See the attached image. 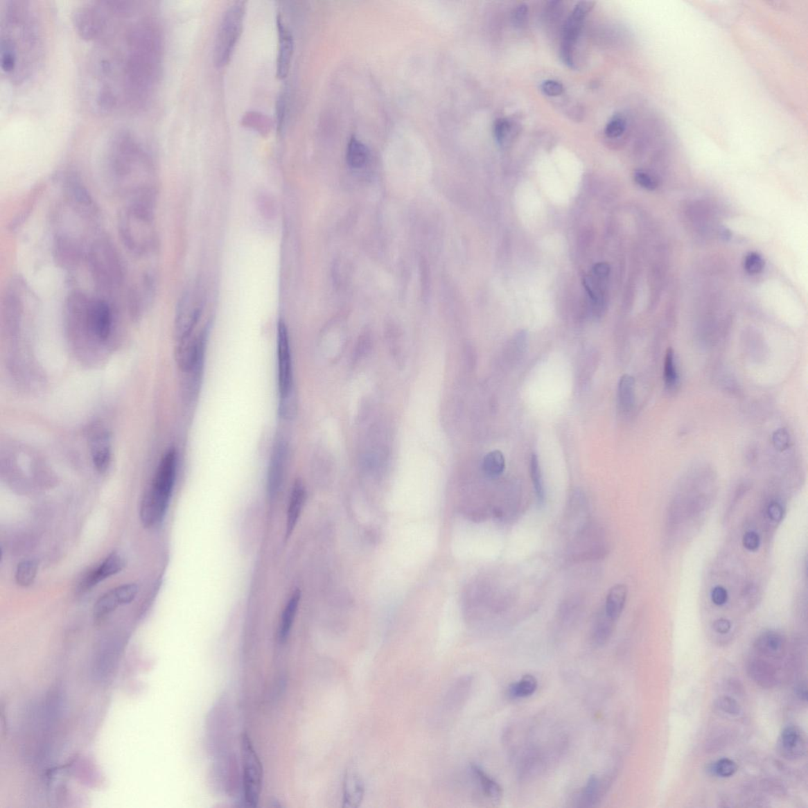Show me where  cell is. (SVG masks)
<instances>
[{"label":"cell","instance_id":"obj_1","mask_svg":"<svg viewBox=\"0 0 808 808\" xmlns=\"http://www.w3.org/2000/svg\"><path fill=\"white\" fill-rule=\"evenodd\" d=\"M72 19L90 44L84 83L91 107L103 114L143 110L155 93L162 59L161 30L149 3L85 2Z\"/></svg>","mask_w":808,"mask_h":808},{"label":"cell","instance_id":"obj_2","mask_svg":"<svg viewBox=\"0 0 808 808\" xmlns=\"http://www.w3.org/2000/svg\"><path fill=\"white\" fill-rule=\"evenodd\" d=\"M42 17L27 0H4L0 6V64L6 80L24 84L35 76L44 58Z\"/></svg>","mask_w":808,"mask_h":808},{"label":"cell","instance_id":"obj_3","mask_svg":"<svg viewBox=\"0 0 808 808\" xmlns=\"http://www.w3.org/2000/svg\"><path fill=\"white\" fill-rule=\"evenodd\" d=\"M105 169L114 191L128 204L153 209L157 196V174L155 160L138 136L119 130L108 139L105 150Z\"/></svg>","mask_w":808,"mask_h":808},{"label":"cell","instance_id":"obj_4","mask_svg":"<svg viewBox=\"0 0 808 808\" xmlns=\"http://www.w3.org/2000/svg\"><path fill=\"white\" fill-rule=\"evenodd\" d=\"M176 471L177 455L175 449H170L159 464L152 486L141 502V520L146 527L157 525L166 513L175 486Z\"/></svg>","mask_w":808,"mask_h":808},{"label":"cell","instance_id":"obj_5","mask_svg":"<svg viewBox=\"0 0 808 808\" xmlns=\"http://www.w3.org/2000/svg\"><path fill=\"white\" fill-rule=\"evenodd\" d=\"M152 210L128 204L118 218L119 236L130 252L140 257L157 248V235Z\"/></svg>","mask_w":808,"mask_h":808},{"label":"cell","instance_id":"obj_6","mask_svg":"<svg viewBox=\"0 0 808 808\" xmlns=\"http://www.w3.org/2000/svg\"><path fill=\"white\" fill-rule=\"evenodd\" d=\"M91 276L99 291L112 294L124 282L125 271L115 245L106 236L95 238L87 254Z\"/></svg>","mask_w":808,"mask_h":808},{"label":"cell","instance_id":"obj_7","mask_svg":"<svg viewBox=\"0 0 808 808\" xmlns=\"http://www.w3.org/2000/svg\"><path fill=\"white\" fill-rule=\"evenodd\" d=\"M278 387L280 394L279 414L283 419H292L297 412V401L293 392V371L291 349L286 324L280 321L277 333Z\"/></svg>","mask_w":808,"mask_h":808},{"label":"cell","instance_id":"obj_8","mask_svg":"<svg viewBox=\"0 0 808 808\" xmlns=\"http://www.w3.org/2000/svg\"><path fill=\"white\" fill-rule=\"evenodd\" d=\"M246 10V2L236 1L231 4L224 14L214 46V62L218 67L229 64L234 53L242 35Z\"/></svg>","mask_w":808,"mask_h":808},{"label":"cell","instance_id":"obj_9","mask_svg":"<svg viewBox=\"0 0 808 808\" xmlns=\"http://www.w3.org/2000/svg\"><path fill=\"white\" fill-rule=\"evenodd\" d=\"M241 753L243 760L244 799L250 807L258 804L263 789V766L249 737H242Z\"/></svg>","mask_w":808,"mask_h":808},{"label":"cell","instance_id":"obj_10","mask_svg":"<svg viewBox=\"0 0 808 808\" xmlns=\"http://www.w3.org/2000/svg\"><path fill=\"white\" fill-rule=\"evenodd\" d=\"M82 324L99 340L105 341L110 337L113 313L107 299L89 297L83 310Z\"/></svg>","mask_w":808,"mask_h":808},{"label":"cell","instance_id":"obj_11","mask_svg":"<svg viewBox=\"0 0 808 808\" xmlns=\"http://www.w3.org/2000/svg\"><path fill=\"white\" fill-rule=\"evenodd\" d=\"M595 3L580 2L574 8L572 14L566 21L561 49V59L568 67L573 65V49L577 39L581 32L586 16L588 14Z\"/></svg>","mask_w":808,"mask_h":808},{"label":"cell","instance_id":"obj_12","mask_svg":"<svg viewBox=\"0 0 808 808\" xmlns=\"http://www.w3.org/2000/svg\"><path fill=\"white\" fill-rule=\"evenodd\" d=\"M139 592L136 584H125L114 588L102 595L96 602L94 615L96 622L103 620L119 606L129 604Z\"/></svg>","mask_w":808,"mask_h":808},{"label":"cell","instance_id":"obj_13","mask_svg":"<svg viewBox=\"0 0 808 808\" xmlns=\"http://www.w3.org/2000/svg\"><path fill=\"white\" fill-rule=\"evenodd\" d=\"M288 455L287 441L282 437H277L273 446L268 471V492L274 498L280 491L286 473Z\"/></svg>","mask_w":808,"mask_h":808},{"label":"cell","instance_id":"obj_14","mask_svg":"<svg viewBox=\"0 0 808 808\" xmlns=\"http://www.w3.org/2000/svg\"><path fill=\"white\" fill-rule=\"evenodd\" d=\"M615 773L611 770L601 776L590 777L578 796L577 807H595L599 805L610 790Z\"/></svg>","mask_w":808,"mask_h":808},{"label":"cell","instance_id":"obj_15","mask_svg":"<svg viewBox=\"0 0 808 808\" xmlns=\"http://www.w3.org/2000/svg\"><path fill=\"white\" fill-rule=\"evenodd\" d=\"M278 33V54L276 59V77L286 78L291 68L294 53V38L291 30L283 21L282 16L276 18Z\"/></svg>","mask_w":808,"mask_h":808},{"label":"cell","instance_id":"obj_16","mask_svg":"<svg viewBox=\"0 0 808 808\" xmlns=\"http://www.w3.org/2000/svg\"><path fill=\"white\" fill-rule=\"evenodd\" d=\"M124 567L125 561L121 556L117 554L108 556L98 567L94 569L85 579L82 588L85 590L93 588L106 579L115 576L116 574L121 572Z\"/></svg>","mask_w":808,"mask_h":808},{"label":"cell","instance_id":"obj_17","mask_svg":"<svg viewBox=\"0 0 808 808\" xmlns=\"http://www.w3.org/2000/svg\"><path fill=\"white\" fill-rule=\"evenodd\" d=\"M91 457L100 473L109 468L112 459V445L109 434L106 431H98L91 438Z\"/></svg>","mask_w":808,"mask_h":808},{"label":"cell","instance_id":"obj_18","mask_svg":"<svg viewBox=\"0 0 808 808\" xmlns=\"http://www.w3.org/2000/svg\"><path fill=\"white\" fill-rule=\"evenodd\" d=\"M780 750L789 759L800 758L805 753L806 744L803 734L796 726L785 727L781 734Z\"/></svg>","mask_w":808,"mask_h":808},{"label":"cell","instance_id":"obj_19","mask_svg":"<svg viewBox=\"0 0 808 808\" xmlns=\"http://www.w3.org/2000/svg\"><path fill=\"white\" fill-rule=\"evenodd\" d=\"M365 793L362 779L358 773L351 767L346 772L344 781V807L356 808L362 804Z\"/></svg>","mask_w":808,"mask_h":808},{"label":"cell","instance_id":"obj_20","mask_svg":"<svg viewBox=\"0 0 808 808\" xmlns=\"http://www.w3.org/2000/svg\"><path fill=\"white\" fill-rule=\"evenodd\" d=\"M608 273L610 267L607 264H597L591 276L586 277L583 281L585 288L597 309L603 306V283L606 281Z\"/></svg>","mask_w":808,"mask_h":808},{"label":"cell","instance_id":"obj_21","mask_svg":"<svg viewBox=\"0 0 808 808\" xmlns=\"http://www.w3.org/2000/svg\"><path fill=\"white\" fill-rule=\"evenodd\" d=\"M471 773L475 781L479 784L481 793L486 798L492 802H500L502 799L503 790L500 785L489 776L481 766L477 764L471 765Z\"/></svg>","mask_w":808,"mask_h":808},{"label":"cell","instance_id":"obj_22","mask_svg":"<svg viewBox=\"0 0 808 808\" xmlns=\"http://www.w3.org/2000/svg\"><path fill=\"white\" fill-rule=\"evenodd\" d=\"M785 641L776 631H769L761 634L755 644L756 651L768 658H780L783 656Z\"/></svg>","mask_w":808,"mask_h":808},{"label":"cell","instance_id":"obj_23","mask_svg":"<svg viewBox=\"0 0 808 808\" xmlns=\"http://www.w3.org/2000/svg\"><path fill=\"white\" fill-rule=\"evenodd\" d=\"M155 280L149 274L141 279V282L135 288H132L130 293V308L134 311H139L143 308L152 299L155 292Z\"/></svg>","mask_w":808,"mask_h":808},{"label":"cell","instance_id":"obj_24","mask_svg":"<svg viewBox=\"0 0 808 808\" xmlns=\"http://www.w3.org/2000/svg\"><path fill=\"white\" fill-rule=\"evenodd\" d=\"M748 674L754 681L765 688L772 687L776 683L775 668L764 660L755 659L748 664Z\"/></svg>","mask_w":808,"mask_h":808},{"label":"cell","instance_id":"obj_25","mask_svg":"<svg viewBox=\"0 0 808 808\" xmlns=\"http://www.w3.org/2000/svg\"><path fill=\"white\" fill-rule=\"evenodd\" d=\"M628 589L623 584H617L608 591L606 597L605 611L608 617L617 622L624 611L627 600Z\"/></svg>","mask_w":808,"mask_h":808},{"label":"cell","instance_id":"obj_26","mask_svg":"<svg viewBox=\"0 0 808 808\" xmlns=\"http://www.w3.org/2000/svg\"><path fill=\"white\" fill-rule=\"evenodd\" d=\"M615 623L608 617L604 610L597 614L591 631V640L596 647L605 646L610 641L613 635Z\"/></svg>","mask_w":808,"mask_h":808},{"label":"cell","instance_id":"obj_27","mask_svg":"<svg viewBox=\"0 0 808 808\" xmlns=\"http://www.w3.org/2000/svg\"><path fill=\"white\" fill-rule=\"evenodd\" d=\"M305 498V488L300 482H297L292 489L291 498H290L287 517V534H291L297 525L301 511L304 508Z\"/></svg>","mask_w":808,"mask_h":808},{"label":"cell","instance_id":"obj_28","mask_svg":"<svg viewBox=\"0 0 808 808\" xmlns=\"http://www.w3.org/2000/svg\"><path fill=\"white\" fill-rule=\"evenodd\" d=\"M635 379L629 374L620 378L618 385V400L620 407L625 412L633 410L635 404Z\"/></svg>","mask_w":808,"mask_h":808},{"label":"cell","instance_id":"obj_29","mask_svg":"<svg viewBox=\"0 0 808 808\" xmlns=\"http://www.w3.org/2000/svg\"><path fill=\"white\" fill-rule=\"evenodd\" d=\"M369 152L368 147L355 136L351 137L346 148V161L351 167L361 168L368 160Z\"/></svg>","mask_w":808,"mask_h":808},{"label":"cell","instance_id":"obj_30","mask_svg":"<svg viewBox=\"0 0 808 808\" xmlns=\"http://www.w3.org/2000/svg\"><path fill=\"white\" fill-rule=\"evenodd\" d=\"M538 682L536 677L527 674L520 680L510 685L508 694L510 698L518 699L532 696L538 690Z\"/></svg>","mask_w":808,"mask_h":808},{"label":"cell","instance_id":"obj_31","mask_svg":"<svg viewBox=\"0 0 808 808\" xmlns=\"http://www.w3.org/2000/svg\"><path fill=\"white\" fill-rule=\"evenodd\" d=\"M300 600V594L295 593L288 601L283 613L281 626L280 637L281 640H286L291 631L293 622L297 615V608Z\"/></svg>","mask_w":808,"mask_h":808},{"label":"cell","instance_id":"obj_32","mask_svg":"<svg viewBox=\"0 0 808 808\" xmlns=\"http://www.w3.org/2000/svg\"><path fill=\"white\" fill-rule=\"evenodd\" d=\"M482 468L489 477L502 475L505 468V459L502 452L494 450L489 453L483 459Z\"/></svg>","mask_w":808,"mask_h":808},{"label":"cell","instance_id":"obj_33","mask_svg":"<svg viewBox=\"0 0 808 808\" xmlns=\"http://www.w3.org/2000/svg\"><path fill=\"white\" fill-rule=\"evenodd\" d=\"M37 571V565L35 562L27 561L20 563L15 574L17 583L21 587L31 585L35 579Z\"/></svg>","mask_w":808,"mask_h":808},{"label":"cell","instance_id":"obj_34","mask_svg":"<svg viewBox=\"0 0 808 808\" xmlns=\"http://www.w3.org/2000/svg\"><path fill=\"white\" fill-rule=\"evenodd\" d=\"M531 476L539 503H543L545 498L542 471H541L538 456L532 454L531 459Z\"/></svg>","mask_w":808,"mask_h":808},{"label":"cell","instance_id":"obj_35","mask_svg":"<svg viewBox=\"0 0 808 808\" xmlns=\"http://www.w3.org/2000/svg\"><path fill=\"white\" fill-rule=\"evenodd\" d=\"M678 372L675 362L674 351L669 349L665 355L664 363V380L668 388H673L678 381Z\"/></svg>","mask_w":808,"mask_h":808},{"label":"cell","instance_id":"obj_36","mask_svg":"<svg viewBox=\"0 0 808 808\" xmlns=\"http://www.w3.org/2000/svg\"><path fill=\"white\" fill-rule=\"evenodd\" d=\"M738 767L735 762L730 759H721L717 761L711 767V771L715 775L721 778H730L735 775Z\"/></svg>","mask_w":808,"mask_h":808},{"label":"cell","instance_id":"obj_37","mask_svg":"<svg viewBox=\"0 0 808 808\" xmlns=\"http://www.w3.org/2000/svg\"><path fill=\"white\" fill-rule=\"evenodd\" d=\"M627 123H626L625 118L622 115H617L613 116L610 122L608 123L606 128V134L608 138L615 139L622 136L626 130Z\"/></svg>","mask_w":808,"mask_h":808},{"label":"cell","instance_id":"obj_38","mask_svg":"<svg viewBox=\"0 0 808 808\" xmlns=\"http://www.w3.org/2000/svg\"><path fill=\"white\" fill-rule=\"evenodd\" d=\"M744 269L750 275L759 274L764 269V261L759 254L749 253L744 260Z\"/></svg>","mask_w":808,"mask_h":808},{"label":"cell","instance_id":"obj_39","mask_svg":"<svg viewBox=\"0 0 808 808\" xmlns=\"http://www.w3.org/2000/svg\"><path fill=\"white\" fill-rule=\"evenodd\" d=\"M634 179L637 184L648 191L656 190L658 186L657 179L644 170H637L634 174Z\"/></svg>","mask_w":808,"mask_h":808},{"label":"cell","instance_id":"obj_40","mask_svg":"<svg viewBox=\"0 0 808 808\" xmlns=\"http://www.w3.org/2000/svg\"><path fill=\"white\" fill-rule=\"evenodd\" d=\"M510 130L511 126L507 119L498 118V121L495 122L493 134L495 139L497 140L498 144L503 145L504 143V141L507 140Z\"/></svg>","mask_w":808,"mask_h":808},{"label":"cell","instance_id":"obj_41","mask_svg":"<svg viewBox=\"0 0 808 808\" xmlns=\"http://www.w3.org/2000/svg\"><path fill=\"white\" fill-rule=\"evenodd\" d=\"M717 705L725 713L730 715H738L741 713V707L735 699L730 696H721L717 701Z\"/></svg>","mask_w":808,"mask_h":808},{"label":"cell","instance_id":"obj_42","mask_svg":"<svg viewBox=\"0 0 808 808\" xmlns=\"http://www.w3.org/2000/svg\"><path fill=\"white\" fill-rule=\"evenodd\" d=\"M790 437L789 432L784 429H778L773 434V446L778 451L783 452L789 447Z\"/></svg>","mask_w":808,"mask_h":808},{"label":"cell","instance_id":"obj_43","mask_svg":"<svg viewBox=\"0 0 808 808\" xmlns=\"http://www.w3.org/2000/svg\"><path fill=\"white\" fill-rule=\"evenodd\" d=\"M541 89L545 95L549 96H560L564 91L562 84L554 80L545 81L541 85Z\"/></svg>","mask_w":808,"mask_h":808},{"label":"cell","instance_id":"obj_44","mask_svg":"<svg viewBox=\"0 0 808 808\" xmlns=\"http://www.w3.org/2000/svg\"><path fill=\"white\" fill-rule=\"evenodd\" d=\"M743 545L744 548H746L749 551H756L760 545L759 534L753 532H749L745 534L743 538Z\"/></svg>","mask_w":808,"mask_h":808},{"label":"cell","instance_id":"obj_45","mask_svg":"<svg viewBox=\"0 0 808 808\" xmlns=\"http://www.w3.org/2000/svg\"><path fill=\"white\" fill-rule=\"evenodd\" d=\"M767 515L770 519L775 522H779L782 520L784 511L781 504L777 502H772L768 505Z\"/></svg>","mask_w":808,"mask_h":808},{"label":"cell","instance_id":"obj_46","mask_svg":"<svg viewBox=\"0 0 808 808\" xmlns=\"http://www.w3.org/2000/svg\"><path fill=\"white\" fill-rule=\"evenodd\" d=\"M711 599L717 606H723L728 600L727 590L722 587H716L711 592Z\"/></svg>","mask_w":808,"mask_h":808},{"label":"cell","instance_id":"obj_47","mask_svg":"<svg viewBox=\"0 0 808 808\" xmlns=\"http://www.w3.org/2000/svg\"><path fill=\"white\" fill-rule=\"evenodd\" d=\"M528 13V8L526 5H521L518 8L513 15V21L516 26L521 27L525 25L527 16Z\"/></svg>","mask_w":808,"mask_h":808},{"label":"cell","instance_id":"obj_48","mask_svg":"<svg viewBox=\"0 0 808 808\" xmlns=\"http://www.w3.org/2000/svg\"><path fill=\"white\" fill-rule=\"evenodd\" d=\"M713 629L716 633L726 634L731 629V624L726 619L717 620L713 624Z\"/></svg>","mask_w":808,"mask_h":808},{"label":"cell","instance_id":"obj_49","mask_svg":"<svg viewBox=\"0 0 808 808\" xmlns=\"http://www.w3.org/2000/svg\"><path fill=\"white\" fill-rule=\"evenodd\" d=\"M798 692V696L800 698V699H803V701H807V692L806 685H801L799 686L798 687V692Z\"/></svg>","mask_w":808,"mask_h":808}]
</instances>
